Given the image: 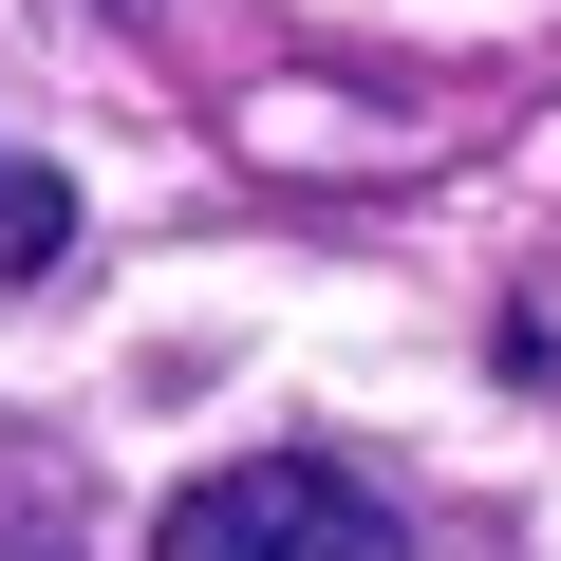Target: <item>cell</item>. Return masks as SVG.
Returning a JSON list of instances; mask_svg holds the SVG:
<instances>
[{
  "label": "cell",
  "instance_id": "cell-2",
  "mask_svg": "<svg viewBox=\"0 0 561 561\" xmlns=\"http://www.w3.org/2000/svg\"><path fill=\"white\" fill-rule=\"evenodd\" d=\"M57 243H76V187H57V169H20V150H0V280H38Z\"/></svg>",
  "mask_w": 561,
  "mask_h": 561
},
{
  "label": "cell",
  "instance_id": "cell-1",
  "mask_svg": "<svg viewBox=\"0 0 561 561\" xmlns=\"http://www.w3.org/2000/svg\"><path fill=\"white\" fill-rule=\"evenodd\" d=\"M150 561H412V524L337 449H243V468H187L150 505Z\"/></svg>",
  "mask_w": 561,
  "mask_h": 561
}]
</instances>
